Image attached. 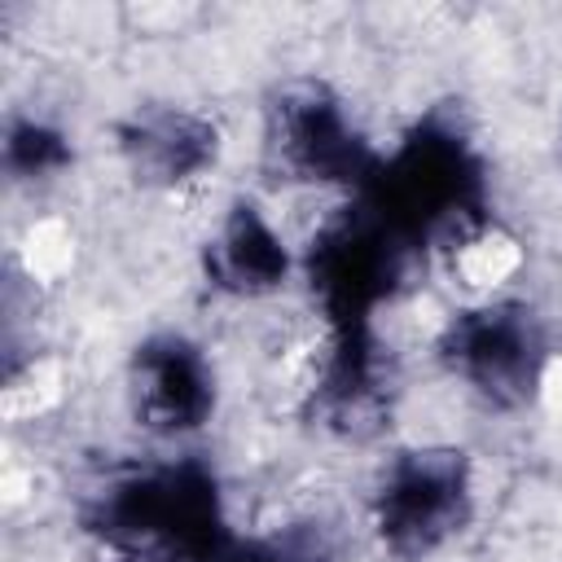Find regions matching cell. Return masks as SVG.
Wrapping results in <instances>:
<instances>
[{
    "mask_svg": "<svg viewBox=\"0 0 562 562\" xmlns=\"http://www.w3.org/2000/svg\"><path fill=\"white\" fill-rule=\"evenodd\" d=\"M114 404L145 448H189L224 408L215 347L189 329H149L119 364Z\"/></svg>",
    "mask_w": 562,
    "mask_h": 562,
    "instance_id": "1",
    "label": "cell"
}]
</instances>
